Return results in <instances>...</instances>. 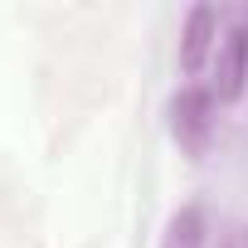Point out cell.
I'll return each instance as SVG.
<instances>
[{
  "mask_svg": "<svg viewBox=\"0 0 248 248\" xmlns=\"http://www.w3.org/2000/svg\"><path fill=\"white\" fill-rule=\"evenodd\" d=\"M214 88H180L166 107L170 117V137L185 156H204L209 137H214Z\"/></svg>",
  "mask_w": 248,
  "mask_h": 248,
  "instance_id": "obj_1",
  "label": "cell"
},
{
  "mask_svg": "<svg viewBox=\"0 0 248 248\" xmlns=\"http://www.w3.org/2000/svg\"><path fill=\"white\" fill-rule=\"evenodd\" d=\"M243 88H248V5L229 15V30H219V49H214V97L238 102Z\"/></svg>",
  "mask_w": 248,
  "mask_h": 248,
  "instance_id": "obj_2",
  "label": "cell"
},
{
  "mask_svg": "<svg viewBox=\"0 0 248 248\" xmlns=\"http://www.w3.org/2000/svg\"><path fill=\"white\" fill-rule=\"evenodd\" d=\"M219 49V10L214 5H195L190 15H185V30H180V73L185 78H195L204 63H209V54Z\"/></svg>",
  "mask_w": 248,
  "mask_h": 248,
  "instance_id": "obj_3",
  "label": "cell"
},
{
  "mask_svg": "<svg viewBox=\"0 0 248 248\" xmlns=\"http://www.w3.org/2000/svg\"><path fill=\"white\" fill-rule=\"evenodd\" d=\"M161 248H204V209H200V204H180V209L166 219Z\"/></svg>",
  "mask_w": 248,
  "mask_h": 248,
  "instance_id": "obj_4",
  "label": "cell"
},
{
  "mask_svg": "<svg viewBox=\"0 0 248 248\" xmlns=\"http://www.w3.org/2000/svg\"><path fill=\"white\" fill-rule=\"evenodd\" d=\"M224 248H248V224H238V229L224 238Z\"/></svg>",
  "mask_w": 248,
  "mask_h": 248,
  "instance_id": "obj_5",
  "label": "cell"
}]
</instances>
